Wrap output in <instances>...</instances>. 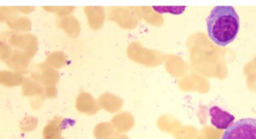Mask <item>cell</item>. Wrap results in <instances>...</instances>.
Returning a JSON list of instances; mask_svg holds the SVG:
<instances>
[{
  "mask_svg": "<svg viewBox=\"0 0 256 139\" xmlns=\"http://www.w3.org/2000/svg\"><path fill=\"white\" fill-rule=\"evenodd\" d=\"M209 112L211 117V124L219 130L228 129L235 119L234 115L218 106L211 107Z\"/></svg>",
  "mask_w": 256,
  "mask_h": 139,
  "instance_id": "cell-3",
  "label": "cell"
},
{
  "mask_svg": "<svg viewBox=\"0 0 256 139\" xmlns=\"http://www.w3.org/2000/svg\"><path fill=\"white\" fill-rule=\"evenodd\" d=\"M222 139H256V119L239 120L227 129Z\"/></svg>",
  "mask_w": 256,
  "mask_h": 139,
  "instance_id": "cell-2",
  "label": "cell"
},
{
  "mask_svg": "<svg viewBox=\"0 0 256 139\" xmlns=\"http://www.w3.org/2000/svg\"><path fill=\"white\" fill-rule=\"evenodd\" d=\"M206 22L208 36L218 46H228L232 43L239 32V16L231 6L213 8Z\"/></svg>",
  "mask_w": 256,
  "mask_h": 139,
  "instance_id": "cell-1",
  "label": "cell"
}]
</instances>
